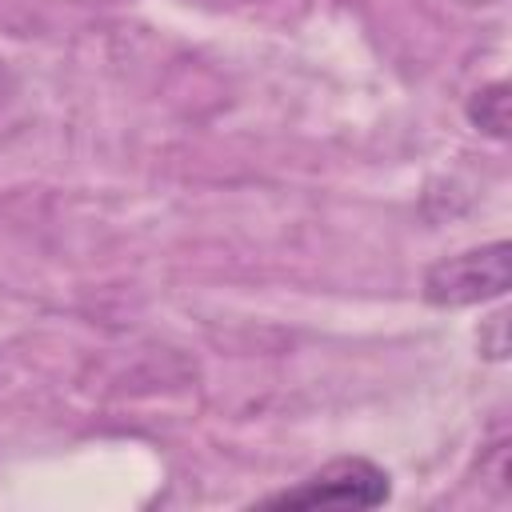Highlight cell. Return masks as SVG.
Segmentation results:
<instances>
[{
    "label": "cell",
    "mask_w": 512,
    "mask_h": 512,
    "mask_svg": "<svg viewBox=\"0 0 512 512\" xmlns=\"http://www.w3.org/2000/svg\"><path fill=\"white\" fill-rule=\"evenodd\" d=\"M508 240H492L456 256L436 260L424 272V300L436 308H464V304H484L508 292Z\"/></svg>",
    "instance_id": "6da1fadb"
},
{
    "label": "cell",
    "mask_w": 512,
    "mask_h": 512,
    "mask_svg": "<svg viewBox=\"0 0 512 512\" xmlns=\"http://www.w3.org/2000/svg\"><path fill=\"white\" fill-rule=\"evenodd\" d=\"M392 496L388 472L376 468L364 456H340L300 480L296 488H284L276 496H264V508H316V504H340V508H376Z\"/></svg>",
    "instance_id": "7a4b0ae2"
},
{
    "label": "cell",
    "mask_w": 512,
    "mask_h": 512,
    "mask_svg": "<svg viewBox=\"0 0 512 512\" xmlns=\"http://www.w3.org/2000/svg\"><path fill=\"white\" fill-rule=\"evenodd\" d=\"M468 120H472L484 136L504 140V136H508V84L496 80V84L476 88L472 100H468Z\"/></svg>",
    "instance_id": "3957f363"
},
{
    "label": "cell",
    "mask_w": 512,
    "mask_h": 512,
    "mask_svg": "<svg viewBox=\"0 0 512 512\" xmlns=\"http://www.w3.org/2000/svg\"><path fill=\"white\" fill-rule=\"evenodd\" d=\"M4 96H8V72L0 68V100H4Z\"/></svg>",
    "instance_id": "277c9868"
}]
</instances>
